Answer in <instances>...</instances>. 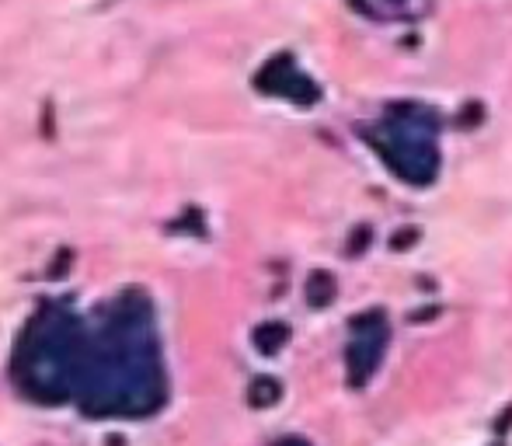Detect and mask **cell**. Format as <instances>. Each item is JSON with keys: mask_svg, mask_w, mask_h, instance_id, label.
I'll return each instance as SVG.
<instances>
[{"mask_svg": "<svg viewBox=\"0 0 512 446\" xmlns=\"http://www.w3.org/2000/svg\"><path fill=\"white\" fill-rule=\"evenodd\" d=\"M95 391L108 394L102 412H140L147 394L161 398V370H157L154 335L147 328V311H122L112 318L98 356L91 359Z\"/></svg>", "mask_w": 512, "mask_h": 446, "instance_id": "1", "label": "cell"}, {"mask_svg": "<svg viewBox=\"0 0 512 446\" xmlns=\"http://www.w3.org/2000/svg\"><path fill=\"white\" fill-rule=\"evenodd\" d=\"M290 342V328L286 325H279V321H272V325H262L255 332V345H258V352H265V356H276L283 345Z\"/></svg>", "mask_w": 512, "mask_h": 446, "instance_id": "7", "label": "cell"}, {"mask_svg": "<svg viewBox=\"0 0 512 446\" xmlns=\"http://www.w3.org/2000/svg\"><path fill=\"white\" fill-rule=\"evenodd\" d=\"M276 446H310L307 440H279Z\"/></svg>", "mask_w": 512, "mask_h": 446, "instance_id": "10", "label": "cell"}, {"mask_svg": "<svg viewBox=\"0 0 512 446\" xmlns=\"http://www.w3.org/2000/svg\"><path fill=\"white\" fill-rule=\"evenodd\" d=\"M439 119L422 105H391L387 115L366 126V143L384 157L391 175L408 185H432L439 175Z\"/></svg>", "mask_w": 512, "mask_h": 446, "instance_id": "2", "label": "cell"}, {"mask_svg": "<svg viewBox=\"0 0 512 446\" xmlns=\"http://www.w3.org/2000/svg\"><path fill=\"white\" fill-rule=\"evenodd\" d=\"M349 4L370 21H401V25H411V21H422L436 0H349Z\"/></svg>", "mask_w": 512, "mask_h": 446, "instance_id": "6", "label": "cell"}, {"mask_svg": "<svg viewBox=\"0 0 512 446\" xmlns=\"http://www.w3.org/2000/svg\"><path fill=\"white\" fill-rule=\"evenodd\" d=\"M276 398H279L276 380H255V387H251V401H255V405H272Z\"/></svg>", "mask_w": 512, "mask_h": 446, "instance_id": "9", "label": "cell"}, {"mask_svg": "<svg viewBox=\"0 0 512 446\" xmlns=\"http://www.w3.org/2000/svg\"><path fill=\"white\" fill-rule=\"evenodd\" d=\"M258 88L269 95H283L297 105H317L321 102V88L293 63V56H276L272 63H265L258 74Z\"/></svg>", "mask_w": 512, "mask_h": 446, "instance_id": "5", "label": "cell"}, {"mask_svg": "<svg viewBox=\"0 0 512 446\" xmlns=\"http://www.w3.org/2000/svg\"><path fill=\"white\" fill-rule=\"evenodd\" d=\"M335 293H338V286L328 272H314V276H310V283H307V304L310 307H328L331 300H335Z\"/></svg>", "mask_w": 512, "mask_h": 446, "instance_id": "8", "label": "cell"}, {"mask_svg": "<svg viewBox=\"0 0 512 446\" xmlns=\"http://www.w3.org/2000/svg\"><path fill=\"white\" fill-rule=\"evenodd\" d=\"M28 349L32 359L25 363L28 370V387H39V391H67L70 380L81 363V335L77 325L67 314H49L42 318V325L35 328V335L28 338Z\"/></svg>", "mask_w": 512, "mask_h": 446, "instance_id": "3", "label": "cell"}, {"mask_svg": "<svg viewBox=\"0 0 512 446\" xmlns=\"http://www.w3.org/2000/svg\"><path fill=\"white\" fill-rule=\"evenodd\" d=\"M387 318L384 311H366L349 325V349H345V366H349V387L363 391L380 370V359L387 352Z\"/></svg>", "mask_w": 512, "mask_h": 446, "instance_id": "4", "label": "cell"}]
</instances>
